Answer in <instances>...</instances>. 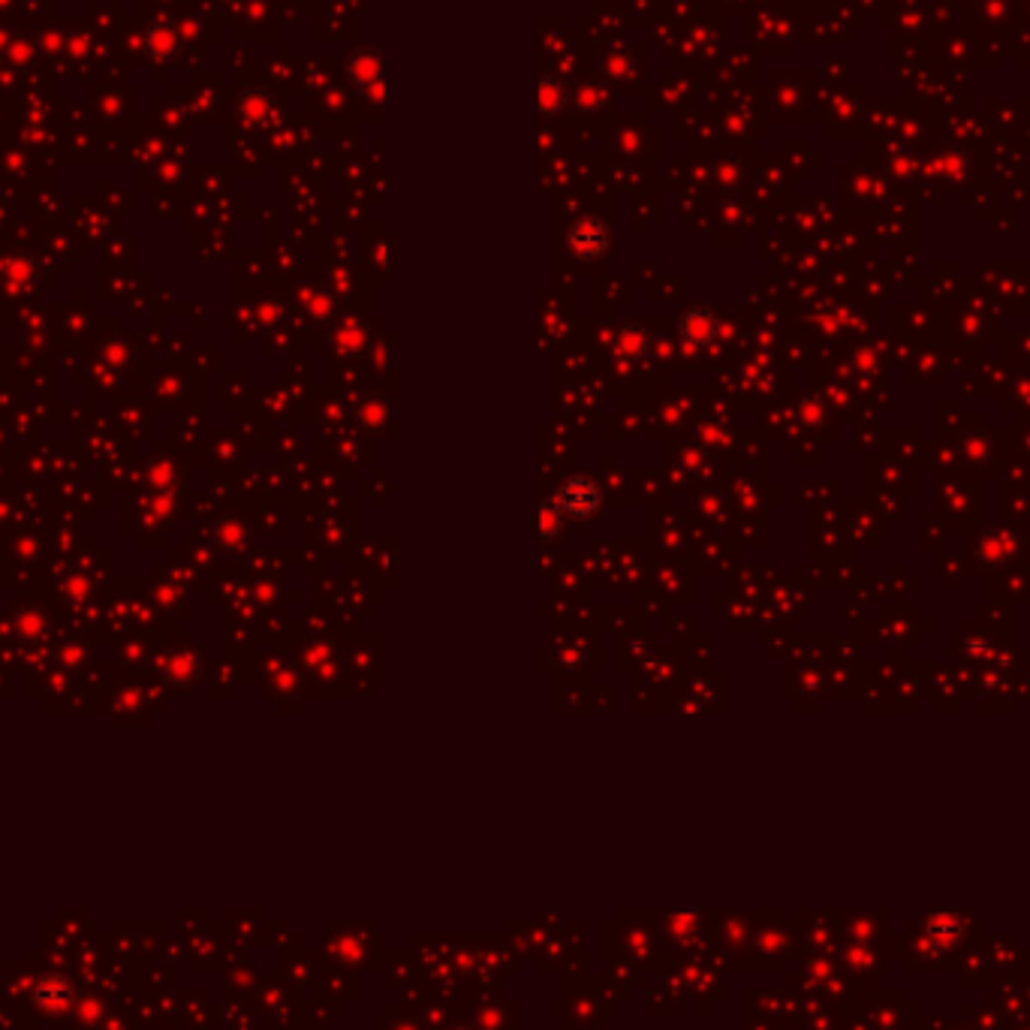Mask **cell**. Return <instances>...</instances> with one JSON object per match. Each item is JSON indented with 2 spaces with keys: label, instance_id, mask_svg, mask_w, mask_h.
I'll use <instances>...</instances> for the list:
<instances>
[{
  "label": "cell",
  "instance_id": "cell-1",
  "mask_svg": "<svg viewBox=\"0 0 1030 1030\" xmlns=\"http://www.w3.org/2000/svg\"><path fill=\"white\" fill-rule=\"evenodd\" d=\"M552 500L561 506V512L567 515V519L588 522V519H594V515L600 512V506H603V488H600L597 479H591L585 473H573L570 479H564L558 485Z\"/></svg>",
  "mask_w": 1030,
  "mask_h": 1030
},
{
  "label": "cell",
  "instance_id": "cell-2",
  "mask_svg": "<svg viewBox=\"0 0 1030 1030\" xmlns=\"http://www.w3.org/2000/svg\"><path fill=\"white\" fill-rule=\"evenodd\" d=\"M609 241H612V232H609L606 220H600V217H582L567 232L570 250L576 256H582V260H600V256L609 250Z\"/></svg>",
  "mask_w": 1030,
  "mask_h": 1030
},
{
  "label": "cell",
  "instance_id": "cell-3",
  "mask_svg": "<svg viewBox=\"0 0 1030 1030\" xmlns=\"http://www.w3.org/2000/svg\"><path fill=\"white\" fill-rule=\"evenodd\" d=\"M678 332H681V338H684L690 347H708V344H714V338H717V332H720V323H717V314H714V311L693 308V311H687V314L678 320Z\"/></svg>",
  "mask_w": 1030,
  "mask_h": 1030
},
{
  "label": "cell",
  "instance_id": "cell-4",
  "mask_svg": "<svg viewBox=\"0 0 1030 1030\" xmlns=\"http://www.w3.org/2000/svg\"><path fill=\"white\" fill-rule=\"evenodd\" d=\"M648 332L645 326L639 323H624L618 332H615V353L621 356V362L627 365H639L645 356H648Z\"/></svg>",
  "mask_w": 1030,
  "mask_h": 1030
},
{
  "label": "cell",
  "instance_id": "cell-5",
  "mask_svg": "<svg viewBox=\"0 0 1030 1030\" xmlns=\"http://www.w3.org/2000/svg\"><path fill=\"white\" fill-rule=\"evenodd\" d=\"M181 49V37L169 22H157L145 31V52L157 61H169Z\"/></svg>",
  "mask_w": 1030,
  "mask_h": 1030
},
{
  "label": "cell",
  "instance_id": "cell-6",
  "mask_svg": "<svg viewBox=\"0 0 1030 1030\" xmlns=\"http://www.w3.org/2000/svg\"><path fill=\"white\" fill-rule=\"evenodd\" d=\"M564 525H567V515L561 512V506L555 500H543L537 506V537L540 540H546V543L558 540Z\"/></svg>",
  "mask_w": 1030,
  "mask_h": 1030
},
{
  "label": "cell",
  "instance_id": "cell-7",
  "mask_svg": "<svg viewBox=\"0 0 1030 1030\" xmlns=\"http://www.w3.org/2000/svg\"><path fill=\"white\" fill-rule=\"evenodd\" d=\"M567 103V91L561 88V82H555L552 76L537 82V109L543 115H558Z\"/></svg>",
  "mask_w": 1030,
  "mask_h": 1030
},
{
  "label": "cell",
  "instance_id": "cell-8",
  "mask_svg": "<svg viewBox=\"0 0 1030 1030\" xmlns=\"http://www.w3.org/2000/svg\"><path fill=\"white\" fill-rule=\"evenodd\" d=\"M350 79L356 82V85H368L371 79H380V58L377 55H371V52H365V55H356L353 61H350Z\"/></svg>",
  "mask_w": 1030,
  "mask_h": 1030
}]
</instances>
